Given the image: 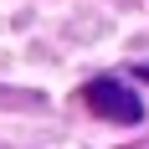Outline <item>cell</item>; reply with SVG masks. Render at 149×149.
Listing matches in <instances>:
<instances>
[{"instance_id":"obj_1","label":"cell","mask_w":149,"mask_h":149,"mask_svg":"<svg viewBox=\"0 0 149 149\" xmlns=\"http://www.w3.org/2000/svg\"><path fill=\"white\" fill-rule=\"evenodd\" d=\"M82 103L108 123H139L144 118V103H139V93L118 77H93L88 88H82Z\"/></svg>"},{"instance_id":"obj_2","label":"cell","mask_w":149,"mask_h":149,"mask_svg":"<svg viewBox=\"0 0 149 149\" xmlns=\"http://www.w3.org/2000/svg\"><path fill=\"white\" fill-rule=\"evenodd\" d=\"M139 82H149V67H139Z\"/></svg>"}]
</instances>
